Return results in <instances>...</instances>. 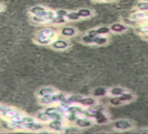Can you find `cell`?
Wrapping results in <instances>:
<instances>
[{
	"label": "cell",
	"instance_id": "cell-1",
	"mask_svg": "<svg viewBox=\"0 0 148 134\" xmlns=\"http://www.w3.org/2000/svg\"><path fill=\"white\" fill-rule=\"evenodd\" d=\"M31 14H33L35 16H38V17H41V18H45L46 20H51L56 17V14L52 12V11H47L45 8L40 7V6H36V7L31 8Z\"/></svg>",
	"mask_w": 148,
	"mask_h": 134
},
{
	"label": "cell",
	"instance_id": "cell-2",
	"mask_svg": "<svg viewBox=\"0 0 148 134\" xmlns=\"http://www.w3.org/2000/svg\"><path fill=\"white\" fill-rule=\"evenodd\" d=\"M66 98V94H62V93H57V94H51L48 95V96H43L41 97V103L42 104H51L54 102H61L62 99Z\"/></svg>",
	"mask_w": 148,
	"mask_h": 134
},
{
	"label": "cell",
	"instance_id": "cell-3",
	"mask_svg": "<svg viewBox=\"0 0 148 134\" xmlns=\"http://www.w3.org/2000/svg\"><path fill=\"white\" fill-rule=\"evenodd\" d=\"M72 99H74V103H79V104L85 105V106H92V105H95V103H96V101L92 99V98L83 97V96H80V95L72 96Z\"/></svg>",
	"mask_w": 148,
	"mask_h": 134
},
{
	"label": "cell",
	"instance_id": "cell-4",
	"mask_svg": "<svg viewBox=\"0 0 148 134\" xmlns=\"http://www.w3.org/2000/svg\"><path fill=\"white\" fill-rule=\"evenodd\" d=\"M114 126L116 129H118V130H129L133 127V124L130 123L129 121H117L115 124H114Z\"/></svg>",
	"mask_w": 148,
	"mask_h": 134
},
{
	"label": "cell",
	"instance_id": "cell-5",
	"mask_svg": "<svg viewBox=\"0 0 148 134\" xmlns=\"http://www.w3.org/2000/svg\"><path fill=\"white\" fill-rule=\"evenodd\" d=\"M23 127L25 129H28V130H32V131H37V130H41L42 129V124L37 123V122H29V123L23 124Z\"/></svg>",
	"mask_w": 148,
	"mask_h": 134
},
{
	"label": "cell",
	"instance_id": "cell-6",
	"mask_svg": "<svg viewBox=\"0 0 148 134\" xmlns=\"http://www.w3.org/2000/svg\"><path fill=\"white\" fill-rule=\"evenodd\" d=\"M110 31V28H107V27H101V28H98L96 30H91L89 35L92 37H96L98 35H105V34H108Z\"/></svg>",
	"mask_w": 148,
	"mask_h": 134
},
{
	"label": "cell",
	"instance_id": "cell-7",
	"mask_svg": "<svg viewBox=\"0 0 148 134\" xmlns=\"http://www.w3.org/2000/svg\"><path fill=\"white\" fill-rule=\"evenodd\" d=\"M1 113H2L5 116L10 117V119H14V117H17V116H20V114H19L17 111L11 109H6V107H4V109H2V112Z\"/></svg>",
	"mask_w": 148,
	"mask_h": 134
},
{
	"label": "cell",
	"instance_id": "cell-8",
	"mask_svg": "<svg viewBox=\"0 0 148 134\" xmlns=\"http://www.w3.org/2000/svg\"><path fill=\"white\" fill-rule=\"evenodd\" d=\"M76 124L80 127H88L91 125V121L86 119V117H77Z\"/></svg>",
	"mask_w": 148,
	"mask_h": 134
},
{
	"label": "cell",
	"instance_id": "cell-9",
	"mask_svg": "<svg viewBox=\"0 0 148 134\" xmlns=\"http://www.w3.org/2000/svg\"><path fill=\"white\" fill-rule=\"evenodd\" d=\"M38 35H40V36H43V37H48V38H54L56 34H55V31L52 30V29L46 28V29H42V30H40Z\"/></svg>",
	"mask_w": 148,
	"mask_h": 134
},
{
	"label": "cell",
	"instance_id": "cell-10",
	"mask_svg": "<svg viewBox=\"0 0 148 134\" xmlns=\"http://www.w3.org/2000/svg\"><path fill=\"white\" fill-rule=\"evenodd\" d=\"M52 47L55 49H65L68 47V43L65 40H56L55 43H52Z\"/></svg>",
	"mask_w": 148,
	"mask_h": 134
},
{
	"label": "cell",
	"instance_id": "cell-11",
	"mask_svg": "<svg viewBox=\"0 0 148 134\" xmlns=\"http://www.w3.org/2000/svg\"><path fill=\"white\" fill-rule=\"evenodd\" d=\"M55 93V89L51 88V87H45V88H41L39 92H38V95L40 97H43V96H48V95H51Z\"/></svg>",
	"mask_w": 148,
	"mask_h": 134
},
{
	"label": "cell",
	"instance_id": "cell-12",
	"mask_svg": "<svg viewBox=\"0 0 148 134\" xmlns=\"http://www.w3.org/2000/svg\"><path fill=\"white\" fill-rule=\"evenodd\" d=\"M49 127L56 131L61 130V120H52V122L49 123Z\"/></svg>",
	"mask_w": 148,
	"mask_h": 134
},
{
	"label": "cell",
	"instance_id": "cell-13",
	"mask_svg": "<svg viewBox=\"0 0 148 134\" xmlns=\"http://www.w3.org/2000/svg\"><path fill=\"white\" fill-rule=\"evenodd\" d=\"M50 40H51V38L40 36V35H37V37H36V41L38 44H40V45H48V44H50Z\"/></svg>",
	"mask_w": 148,
	"mask_h": 134
},
{
	"label": "cell",
	"instance_id": "cell-14",
	"mask_svg": "<svg viewBox=\"0 0 148 134\" xmlns=\"http://www.w3.org/2000/svg\"><path fill=\"white\" fill-rule=\"evenodd\" d=\"M110 30L115 31V33H123L126 30V27L121 24H114V25L110 27Z\"/></svg>",
	"mask_w": 148,
	"mask_h": 134
},
{
	"label": "cell",
	"instance_id": "cell-15",
	"mask_svg": "<svg viewBox=\"0 0 148 134\" xmlns=\"http://www.w3.org/2000/svg\"><path fill=\"white\" fill-rule=\"evenodd\" d=\"M76 33V30L75 28H72V27H65V28L61 30V34L64 36H67V37H70V36H74Z\"/></svg>",
	"mask_w": 148,
	"mask_h": 134
},
{
	"label": "cell",
	"instance_id": "cell-16",
	"mask_svg": "<svg viewBox=\"0 0 148 134\" xmlns=\"http://www.w3.org/2000/svg\"><path fill=\"white\" fill-rule=\"evenodd\" d=\"M109 93H110L111 96H119V95H121L123 93H125V91H124L121 87H115V88H111Z\"/></svg>",
	"mask_w": 148,
	"mask_h": 134
},
{
	"label": "cell",
	"instance_id": "cell-17",
	"mask_svg": "<svg viewBox=\"0 0 148 134\" xmlns=\"http://www.w3.org/2000/svg\"><path fill=\"white\" fill-rule=\"evenodd\" d=\"M119 98L121 102H129L134 98V96H133V94H130V93H123L121 95H119Z\"/></svg>",
	"mask_w": 148,
	"mask_h": 134
},
{
	"label": "cell",
	"instance_id": "cell-18",
	"mask_svg": "<svg viewBox=\"0 0 148 134\" xmlns=\"http://www.w3.org/2000/svg\"><path fill=\"white\" fill-rule=\"evenodd\" d=\"M94 43L97 44V45H105V44H107V38L106 37H101V36H96L94 38Z\"/></svg>",
	"mask_w": 148,
	"mask_h": 134
},
{
	"label": "cell",
	"instance_id": "cell-19",
	"mask_svg": "<svg viewBox=\"0 0 148 134\" xmlns=\"http://www.w3.org/2000/svg\"><path fill=\"white\" fill-rule=\"evenodd\" d=\"M38 119H39L40 121H49L51 120V116H50V113L49 112H42L40 113V114H38Z\"/></svg>",
	"mask_w": 148,
	"mask_h": 134
},
{
	"label": "cell",
	"instance_id": "cell-20",
	"mask_svg": "<svg viewBox=\"0 0 148 134\" xmlns=\"http://www.w3.org/2000/svg\"><path fill=\"white\" fill-rule=\"evenodd\" d=\"M78 14H79L80 18H87V17H90L91 16V11L89 9H80L78 11Z\"/></svg>",
	"mask_w": 148,
	"mask_h": 134
},
{
	"label": "cell",
	"instance_id": "cell-21",
	"mask_svg": "<svg viewBox=\"0 0 148 134\" xmlns=\"http://www.w3.org/2000/svg\"><path fill=\"white\" fill-rule=\"evenodd\" d=\"M68 19H70V20H77V19L80 18L79 14H78V11L77 12H70V14H67V16H66Z\"/></svg>",
	"mask_w": 148,
	"mask_h": 134
},
{
	"label": "cell",
	"instance_id": "cell-22",
	"mask_svg": "<svg viewBox=\"0 0 148 134\" xmlns=\"http://www.w3.org/2000/svg\"><path fill=\"white\" fill-rule=\"evenodd\" d=\"M106 94V89L105 88H97L94 91V95L95 96H102V95Z\"/></svg>",
	"mask_w": 148,
	"mask_h": 134
},
{
	"label": "cell",
	"instance_id": "cell-23",
	"mask_svg": "<svg viewBox=\"0 0 148 134\" xmlns=\"http://www.w3.org/2000/svg\"><path fill=\"white\" fill-rule=\"evenodd\" d=\"M94 38L95 37H92V36H90V35H88V36H85L83 38V41L85 44H92L94 43Z\"/></svg>",
	"mask_w": 148,
	"mask_h": 134
},
{
	"label": "cell",
	"instance_id": "cell-24",
	"mask_svg": "<svg viewBox=\"0 0 148 134\" xmlns=\"http://www.w3.org/2000/svg\"><path fill=\"white\" fill-rule=\"evenodd\" d=\"M121 103H123V102L120 101L119 96H118V97L115 96V98H111V99H110V104H111V105H120Z\"/></svg>",
	"mask_w": 148,
	"mask_h": 134
},
{
	"label": "cell",
	"instance_id": "cell-25",
	"mask_svg": "<svg viewBox=\"0 0 148 134\" xmlns=\"http://www.w3.org/2000/svg\"><path fill=\"white\" fill-rule=\"evenodd\" d=\"M51 21L55 22V24H64V22H65V19H64V17H58V16H56L54 19H51Z\"/></svg>",
	"mask_w": 148,
	"mask_h": 134
},
{
	"label": "cell",
	"instance_id": "cell-26",
	"mask_svg": "<svg viewBox=\"0 0 148 134\" xmlns=\"http://www.w3.org/2000/svg\"><path fill=\"white\" fill-rule=\"evenodd\" d=\"M138 8L140 10H148V2H140V4H138Z\"/></svg>",
	"mask_w": 148,
	"mask_h": 134
},
{
	"label": "cell",
	"instance_id": "cell-27",
	"mask_svg": "<svg viewBox=\"0 0 148 134\" xmlns=\"http://www.w3.org/2000/svg\"><path fill=\"white\" fill-rule=\"evenodd\" d=\"M67 11L65 10H58L57 12H56V16H58V17H65V16H67Z\"/></svg>",
	"mask_w": 148,
	"mask_h": 134
},
{
	"label": "cell",
	"instance_id": "cell-28",
	"mask_svg": "<svg viewBox=\"0 0 148 134\" xmlns=\"http://www.w3.org/2000/svg\"><path fill=\"white\" fill-rule=\"evenodd\" d=\"M33 20L37 21V22H45L46 21V19L45 18H41V17H38V16H35V17H33Z\"/></svg>",
	"mask_w": 148,
	"mask_h": 134
},
{
	"label": "cell",
	"instance_id": "cell-29",
	"mask_svg": "<svg viewBox=\"0 0 148 134\" xmlns=\"http://www.w3.org/2000/svg\"><path fill=\"white\" fill-rule=\"evenodd\" d=\"M141 33H143V35H144V36L148 37V28H145V29H143V31H141Z\"/></svg>",
	"mask_w": 148,
	"mask_h": 134
},
{
	"label": "cell",
	"instance_id": "cell-30",
	"mask_svg": "<svg viewBox=\"0 0 148 134\" xmlns=\"http://www.w3.org/2000/svg\"><path fill=\"white\" fill-rule=\"evenodd\" d=\"M2 109H4V107H0V113L2 112Z\"/></svg>",
	"mask_w": 148,
	"mask_h": 134
},
{
	"label": "cell",
	"instance_id": "cell-31",
	"mask_svg": "<svg viewBox=\"0 0 148 134\" xmlns=\"http://www.w3.org/2000/svg\"><path fill=\"white\" fill-rule=\"evenodd\" d=\"M108 1H111V0H108Z\"/></svg>",
	"mask_w": 148,
	"mask_h": 134
},
{
	"label": "cell",
	"instance_id": "cell-32",
	"mask_svg": "<svg viewBox=\"0 0 148 134\" xmlns=\"http://www.w3.org/2000/svg\"><path fill=\"white\" fill-rule=\"evenodd\" d=\"M145 1H148V0H145Z\"/></svg>",
	"mask_w": 148,
	"mask_h": 134
},
{
	"label": "cell",
	"instance_id": "cell-33",
	"mask_svg": "<svg viewBox=\"0 0 148 134\" xmlns=\"http://www.w3.org/2000/svg\"><path fill=\"white\" fill-rule=\"evenodd\" d=\"M96 1H99V0H96Z\"/></svg>",
	"mask_w": 148,
	"mask_h": 134
},
{
	"label": "cell",
	"instance_id": "cell-34",
	"mask_svg": "<svg viewBox=\"0 0 148 134\" xmlns=\"http://www.w3.org/2000/svg\"><path fill=\"white\" fill-rule=\"evenodd\" d=\"M0 9H1V7H0Z\"/></svg>",
	"mask_w": 148,
	"mask_h": 134
}]
</instances>
